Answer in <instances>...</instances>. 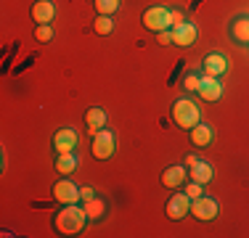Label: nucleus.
Returning a JSON list of instances; mask_svg holds the SVG:
<instances>
[{
	"mask_svg": "<svg viewBox=\"0 0 249 238\" xmlns=\"http://www.w3.org/2000/svg\"><path fill=\"white\" fill-rule=\"evenodd\" d=\"M85 222H88V212H85V206H77V204H67L56 214V228H58V233H64V236L82 233Z\"/></svg>",
	"mask_w": 249,
	"mask_h": 238,
	"instance_id": "nucleus-1",
	"label": "nucleus"
},
{
	"mask_svg": "<svg viewBox=\"0 0 249 238\" xmlns=\"http://www.w3.org/2000/svg\"><path fill=\"white\" fill-rule=\"evenodd\" d=\"M173 119H175L178 127L194 130L201 122V119H199V106L194 103V101H188V98H178L173 103Z\"/></svg>",
	"mask_w": 249,
	"mask_h": 238,
	"instance_id": "nucleus-2",
	"label": "nucleus"
},
{
	"mask_svg": "<svg viewBox=\"0 0 249 238\" xmlns=\"http://www.w3.org/2000/svg\"><path fill=\"white\" fill-rule=\"evenodd\" d=\"M143 27L154 29V32H164V29L173 27V8H164V5H154L143 14Z\"/></svg>",
	"mask_w": 249,
	"mask_h": 238,
	"instance_id": "nucleus-3",
	"label": "nucleus"
},
{
	"mask_svg": "<svg viewBox=\"0 0 249 238\" xmlns=\"http://www.w3.org/2000/svg\"><path fill=\"white\" fill-rule=\"evenodd\" d=\"M217 212H220V204H217L212 196H199V199L191 201V214L201 222H210V220L217 217Z\"/></svg>",
	"mask_w": 249,
	"mask_h": 238,
	"instance_id": "nucleus-4",
	"label": "nucleus"
},
{
	"mask_svg": "<svg viewBox=\"0 0 249 238\" xmlns=\"http://www.w3.org/2000/svg\"><path fill=\"white\" fill-rule=\"evenodd\" d=\"M114 148H117L114 133H109V130H98V133L93 135V156L96 159H109L111 153H114Z\"/></svg>",
	"mask_w": 249,
	"mask_h": 238,
	"instance_id": "nucleus-5",
	"label": "nucleus"
},
{
	"mask_svg": "<svg viewBox=\"0 0 249 238\" xmlns=\"http://www.w3.org/2000/svg\"><path fill=\"white\" fill-rule=\"evenodd\" d=\"M167 217L170 220H183L186 214H191V199L186 193H175L173 199L167 201Z\"/></svg>",
	"mask_w": 249,
	"mask_h": 238,
	"instance_id": "nucleus-6",
	"label": "nucleus"
},
{
	"mask_svg": "<svg viewBox=\"0 0 249 238\" xmlns=\"http://www.w3.org/2000/svg\"><path fill=\"white\" fill-rule=\"evenodd\" d=\"M53 196H56L61 204H77L80 201V186H74L72 180H58L53 186Z\"/></svg>",
	"mask_w": 249,
	"mask_h": 238,
	"instance_id": "nucleus-7",
	"label": "nucleus"
},
{
	"mask_svg": "<svg viewBox=\"0 0 249 238\" xmlns=\"http://www.w3.org/2000/svg\"><path fill=\"white\" fill-rule=\"evenodd\" d=\"M196 34H199V29L194 27L191 21H186V24H180V27H173V43L180 45V48H191L196 43Z\"/></svg>",
	"mask_w": 249,
	"mask_h": 238,
	"instance_id": "nucleus-8",
	"label": "nucleus"
},
{
	"mask_svg": "<svg viewBox=\"0 0 249 238\" xmlns=\"http://www.w3.org/2000/svg\"><path fill=\"white\" fill-rule=\"evenodd\" d=\"M53 148H56V153H69L77 148V133L72 127H64L58 130L56 135H53Z\"/></svg>",
	"mask_w": 249,
	"mask_h": 238,
	"instance_id": "nucleus-9",
	"label": "nucleus"
},
{
	"mask_svg": "<svg viewBox=\"0 0 249 238\" xmlns=\"http://www.w3.org/2000/svg\"><path fill=\"white\" fill-rule=\"evenodd\" d=\"M199 95H201V98H204V101H220V95H223V82L217 80V77L201 74Z\"/></svg>",
	"mask_w": 249,
	"mask_h": 238,
	"instance_id": "nucleus-10",
	"label": "nucleus"
},
{
	"mask_svg": "<svg viewBox=\"0 0 249 238\" xmlns=\"http://www.w3.org/2000/svg\"><path fill=\"white\" fill-rule=\"evenodd\" d=\"M186 164H173L162 172V186L164 188H180L186 183Z\"/></svg>",
	"mask_w": 249,
	"mask_h": 238,
	"instance_id": "nucleus-11",
	"label": "nucleus"
},
{
	"mask_svg": "<svg viewBox=\"0 0 249 238\" xmlns=\"http://www.w3.org/2000/svg\"><path fill=\"white\" fill-rule=\"evenodd\" d=\"M231 37H233V43L239 45H249V16H236L233 21H231Z\"/></svg>",
	"mask_w": 249,
	"mask_h": 238,
	"instance_id": "nucleus-12",
	"label": "nucleus"
},
{
	"mask_svg": "<svg viewBox=\"0 0 249 238\" xmlns=\"http://www.w3.org/2000/svg\"><path fill=\"white\" fill-rule=\"evenodd\" d=\"M53 16H56V5H53V0H37V3L32 5V19L37 24H51Z\"/></svg>",
	"mask_w": 249,
	"mask_h": 238,
	"instance_id": "nucleus-13",
	"label": "nucleus"
},
{
	"mask_svg": "<svg viewBox=\"0 0 249 238\" xmlns=\"http://www.w3.org/2000/svg\"><path fill=\"white\" fill-rule=\"evenodd\" d=\"M225 71H228V58H225L223 53H210V56L204 58V74L220 77Z\"/></svg>",
	"mask_w": 249,
	"mask_h": 238,
	"instance_id": "nucleus-14",
	"label": "nucleus"
},
{
	"mask_svg": "<svg viewBox=\"0 0 249 238\" xmlns=\"http://www.w3.org/2000/svg\"><path fill=\"white\" fill-rule=\"evenodd\" d=\"M212 138H215V130H212V124H207V122H199L196 127L191 130V143L196 148H207L212 143Z\"/></svg>",
	"mask_w": 249,
	"mask_h": 238,
	"instance_id": "nucleus-15",
	"label": "nucleus"
},
{
	"mask_svg": "<svg viewBox=\"0 0 249 238\" xmlns=\"http://www.w3.org/2000/svg\"><path fill=\"white\" fill-rule=\"evenodd\" d=\"M85 122H88V130H90V133L96 135L98 130H104V127H106V111H104V109H98V106H93V109H88Z\"/></svg>",
	"mask_w": 249,
	"mask_h": 238,
	"instance_id": "nucleus-16",
	"label": "nucleus"
},
{
	"mask_svg": "<svg viewBox=\"0 0 249 238\" xmlns=\"http://www.w3.org/2000/svg\"><path fill=\"white\" fill-rule=\"evenodd\" d=\"M77 167H80V159H77L74 151H69V153H56V172L69 175V172L77 170Z\"/></svg>",
	"mask_w": 249,
	"mask_h": 238,
	"instance_id": "nucleus-17",
	"label": "nucleus"
},
{
	"mask_svg": "<svg viewBox=\"0 0 249 238\" xmlns=\"http://www.w3.org/2000/svg\"><path fill=\"white\" fill-rule=\"evenodd\" d=\"M191 180H196V183H201V186H207V183L215 177V172H212V164L210 162H199L196 167H191Z\"/></svg>",
	"mask_w": 249,
	"mask_h": 238,
	"instance_id": "nucleus-18",
	"label": "nucleus"
},
{
	"mask_svg": "<svg viewBox=\"0 0 249 238\" xmlns=\"http://www.w3.org/2000/svg\"><path fill=\"white\" fill-rule=\"evenodd\" d=\"M85 212H88V220L96 222V220H101L106 214V201L98 199V196H93L90 201H85Z\"/></svg>",
	"mask_w": 249,
	"mask_h": 238,
	"instance_id": "nucleus-19",
	"label": "nucleus"
},
{
	"mask_svg": "<svg viewBox=\"0 0 249 238\" xmlns=\"http://www.w3.org/2000/svg\"><path fill=\"white\" fill-rule=\"evenodd\" d=\"M199 85H201V74H196V71H188V74L183 77V87H186L188 93H199Z\"/></svg>",
	"mask_w": 249,
	"mask_h": 238,
	"instance_id": "nucleus-20",
	"label": "nucleus"
},
{
	"mask_svg": "<svg viewBox=\"0 0 249 238\" xmlns=\"http://www.w3.org/2000/svg\"><path fill=\"white\" fill-rule=\"evenodd\" d=\"M96 8H98L101 16H111L120 8V0H96Z\"/></svg>",
	"mask_w": 249,
	"mask_h": 238,
	"instance_id": "nucleus-21",
	"label": "nucleus"
},
{
	"mask_svg": "<svg viewBox=\"0 0 249 238\" xmlns=\"http://www.w3.org/2000/svg\"><path fill=\"white\" fill-rule=\"evenodd\" d=\"M35 37H37V43H51L53 40V27L51 24H37V27H35Z\"/></svg>",
	"mask_w": 249,
	"mask_h": 238,
	"instance_id": "nucleus-22",
	"label": "nucleus"
},
{
	"mask_svg": "<svg viewBox=\"0 0 249 238\" xmlns=\"http://www.w3.org/2000/svg\"><path fill=\"white\" fill-rule=\"evenodd\" d=\"M93 29H96L98 34H109L111 29H114V21H111L109 16H101V14H98V19H96V24H93Z\"/></svg>",
	"mask_w": 249,
	"mask_h": 238,
	"instance_id": "nucleus-23",
	"label": "nucleus"
},
{
	"mask_svg": "<svg viewBox=\"0 0 249 238\" xmlns=\"http://www.w3.org/2000/svg\"><path fill=\"white\" fill-rule=\"evenodd\" d=\"M186 196H188V199H199V196H204V190H201V183H196V180H191V183H188V186H186Z\"/></svg>",
	"mask_w": 249,
	"mask_h": 238,
	"instance_id": "nucleus-24",
	"label": "nucleus"
},
{
	"mask_svg": "<svg viewBox=\"0 0 249 238\" xmlns=\"http://www.w3.org/2000/svg\"><path fill=\"white\" fill-rule=\"evenodd\" d=\"M157 43H159V45H170V43H173V29H164V32H157Z\"/></svg>",
	"mask_w": 249,
	"mask_h": 238,
	"instance_id": "nucleus-25",
	"label": "nucleus"
},
{
	"mask_svg": "<svg viewBox=\"0 0 249 238\" xmlns=\"http://www.w3.org/2000/svg\"><path fill=\"white\" fill-rule=\"evenodd\" d=\"M180 24H186V14L178 11V8H173V27H180Z\"/></svg>",
	"mask_w": 249,
	"mask_h": 238,
	"instance_id": "nucleus-26",
	"label": "nucleus"
},
{
	"mask_svg": "<svg viewBox=\"0 0 249 238\" xmlns=\"http://www.w3.org/2000/svg\"><path fill=\"white\" fill-rule=\"evenodd\" d=\"M93 196H96V193H93L90 186H82V188H80V199H82V201H90Z\"/></svg>",
	"mask_w": 249,
	"mask_h": 238,
	"instance_id": "nucleus-27",
	"label": "nucleus"
},
{
	"mask_svg": "<svg viewBox=\"0 0 249 238\" xmlns=\"http://www.w3.org/2000/svg\"><path fill=\"white\" fill-rule=\"evenodd\" d=\"M201 162V159L196 156V153H188V156H186V167H188V170H191V167H196Z\"/></svg>",
	"mask_w": 249,
	"mask_h": 238,
	"instance_id": "nucleus-28",
	"label": "nucleus"
}]
</instances>
